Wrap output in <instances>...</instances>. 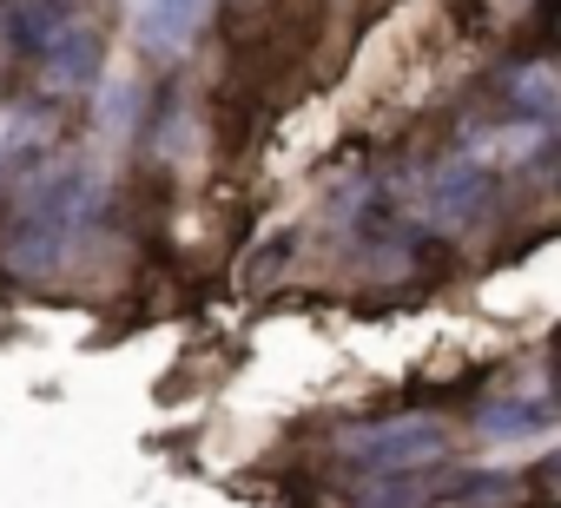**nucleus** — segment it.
Segmentation results:
<instances>
[{"instance_id":"1","label":"nucleus","mask_w":561,"mask_h":508,"mask_svg":"<svg viewBox=\"0 0 561 508\" xmlns=\"http://www.w3.org/2000/svg\"><path fill=\"white\" fill-rule=\"evenodd\" d=\"M93 205H100V178L87 165L34 172L27 185H14L8 224H0V265L14 278H54L80 251V238L93 224Z\"/></svg>"},{"instance_id":"2","label":"nucleus","mask_w":561,"mask_h":508,"mask_svg":"<svg viewBox=\"0 0 561 508\" xmlns=\"http://www.w3.org/2000/svg\"><path fill=\"white\" fill-rule=\"evenodd\" d=\"M337 449H344V462H357L377 482H390V475H416L423 462H443L449 455V429L436 416H390V423L351 429Z\"/></svg>"},{"instance_id":"3","label":"nucleus","mask_w":561,"mask_h":508,"mask_svg":"<svg viewBox=\"0 0 561 508\" xmlns=\"http://www.w3.org/2000/svg\"><path fill=\"white\" fill-rule=\"evenodd\" d=\"M495 198H502V185H495L489 165L449 159V165L430 172V185H423V218H430L436 231H476V224L495 218Z\"/></svg>"},{"instance_id":"4","label":"nucleus","mask_w":561,"mask_h":508,"mask_svg":"<svg viewBox=\"0 0 561 508\" xmlns=\"http://www.w3.org/2000/svg\"><path fill=\"white\" fill-rule=\"evenodd\" d=\"M205 14H211V0H139L133 27H139V47H146V54H159V60H179V54L198 41Z\"/></svg>"},{"instance_id":"5","label":"nucleus","mask_w":561,"mask_h":508,"mask_svg":"<svg viewBox=\"0 0 561 508\" xmlns=\"http://www.w3.org/2000/svg\"><path fill=\"white\" fill-rule=\"evenodd\" d=\"M41 67H47V73H54V86H67V93L93 86V80H100V67H106L100 27H87V21H54V41H47Z\"/></svg>"},{"instance_id":"6","label":"nucleus","mask_w":561,"mask_h":508,"mask_svg":"<svg viewBox=\"0 0 561 508\" xmlns=\"http://www.w3.org/2000/svg\"><path fill=\"white\" fill-rule=\"evenodd\" d=\"M476 423H482L489 436H528V429L548 423V409H541V403H489Z\"/></svg>"},{"instance_id":"7","label":"nucleus","mask_w":561,"mask_h":508,"mask_svg":"<svg viewBox=\"0 0 561 508\" xmlns=\"http://www.w3.org/2000/svg\"><path fill=\"white\" fill-rule=\"evenodd\" d=\"M535 27L548 47H561V0H535Z\"/></svg>"},{"instance_id":"8","label":"nucleus","mask_w":561,"mask_h":508,"mask_svg":"<svg viewBox=\"0 0 561 508\" xmlns=\"http://www.w3.org/2000/svg\"><path fill=\"white\" fill-rule=\"evenodd\" d=\"M554 363H561V357H554Z\"/></svg>"}]
</instances>
